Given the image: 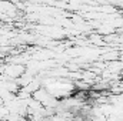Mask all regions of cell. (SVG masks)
Segmentation results:
<instances>
[{
	"mask_svg": "<svg viewBox=\"0 0 123 121\" xmlns=\"http://www.w3.org/2000/svg\"><path fill=\"white\" fill-rule=\"evenodd\" d=\"M26 71V67L23 64H7L3 67V74L7 78H19Z\"/></svg>",
	"mask_w": 123,
	"mask_h": 121,
	"instance_id": "obj_1",
	"label": "cell"
},
{
	"mask_svg": "<svg viewBox=\"0 0 123 121\" xmlns=\"http://www.w3.org/2000/svg\"><path fill=\"white\" fill-rule=\"evenodd\" d=\"M0 104H3V98H1V95H0Z\"/></svg>",
	"mask_w": 123,
	"mask_h": 121,
	"instance_id": "obj_2",
	"label": "cell"
}]
</instances>
